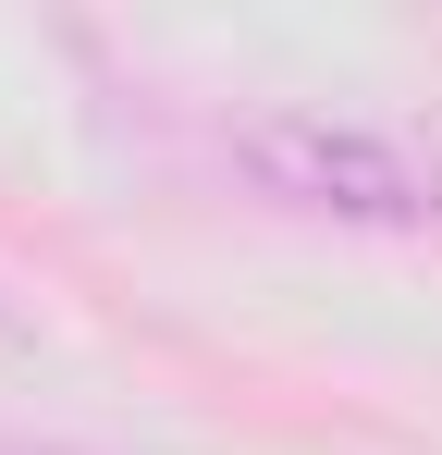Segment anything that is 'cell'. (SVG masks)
Listing matches in <instances>:
<instances>
[{"instance_id": "cell-2", "label": "cell", "mask_w": 442, "mask_h": 455, "mask_svg": "<svg viewBox=\"0 0 442 455\" xmlns=\"http://www.w3.org/2000/svg\"><path fill=\"white\" fill-rule=\"evenodd\" d=\"M0 332H12V307H0Z\"/></svg>"}, {"instance_id": "cell-1", "label": "cell", "mask_w": 442, "mask_h": 455, "mask_svg": "<svg viewBox=\"0 0 442 455\" xmlns=\"http://www.w3.org/2000/svg\"><path fill=\"white\" fill-rule=\"evenodd\" d=\"M233 172L258 197H283V210H320V222H381V234L442 222V148L430 136H381V124H332V111L233 124Z\"/></svg>"}]
</instances>
